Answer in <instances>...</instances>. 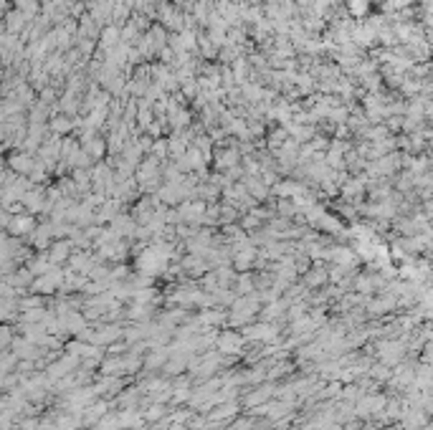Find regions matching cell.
Masks as SVG:
<instances>
[{
	"label": "cell",
	"mask_w": 433,
	"mask_h": 430,
	"mask_svg": "<svg viewBox=\"0 0 433 430\" xmlns=\"http://www.w3.org/2000/svg\"><path fill=\"white\" fill-rule=\"evenodd\" d=\"M71 263H74V268H89V256L86 253H76L74 258H71Z\"/></svg>",
	"instance_id": "5b68a950"
},
{
	"label": "cell",
	"mask_w": 433,
	"mask_h": 430,
	"mask_svg": "<svg viewBox=\"0 0 433 430\" xmlns=\"http://www.w3.org/2000/svg\"><path fill=\"white\" fill-rule=\"evenodd\" d=\"M350 5H352V10H355L358 15H360V13H362V10L368 8V3H362V0H352V3H350Z\"/></svg>",
	"instance_id": "8992f818"
},
{
	"label": "cell",
	"mask_w": 433,
	"mask_h": 430,
	"mask_svg": "<svg viewBox=\"0 0 433 430\" xmlns=\"http://www.w3.org/2000/svg\"><path fill=\"white\" fill-rule=\"evenodd\" d=\"M68 251H71V243H68V241H64V243H56V246L51 248V263H58V261L68 258Z\"/></svg>",
	"instance_id": "3957f363"
},
{
	"label": "cell",
	"mask_w": 433,
	"mask_h": 430,
	"mask_svg": "<svg viewBox=\"0 0 433 430\" xmlns=\"http://www.w3.org/2000/svg\"><path fill=\"white\" fill-rule=\"evenodd\" d=\"M238 165V149H223L218 152V167H236Z\"/></svg>",
	"instance_id": "7a4b0ae2"
},
{
	"label": "cell",
	"mask_w": 433,
	"mask_h": 430,
	"mask_svg": "<svg viewBox=\"0 0 433 430\" xmlns=\"http://www.w3.org/2000/svg\"><path fill=\"white\" fill-rule=\"evenodd\" d=\"M10 228H13V233H18V236H23V233H28V230L33 228V220H30L28 215H23V218L18 215V218L13 220V225H10Z\"/></svg>",
	"instance_id": "277c9868"
},
{
	"label": "cell",
	"mask_w": 433,
	"mask_h": 430,
	"mask_svg": "<svg viewBox=\"0 0 433 430\" xmlns=\"http://www.w3.org/2000/svg\"><path fill=\"white\" fill-rule=\"evenodd\" d=\"M8 165H10L13 170H18L20 175H28V172L36 167V160L30 157V152H16L13 157L8 160Z\"/></svg>",
	"instance_id": "6da1fadb"
}]
</instances>
